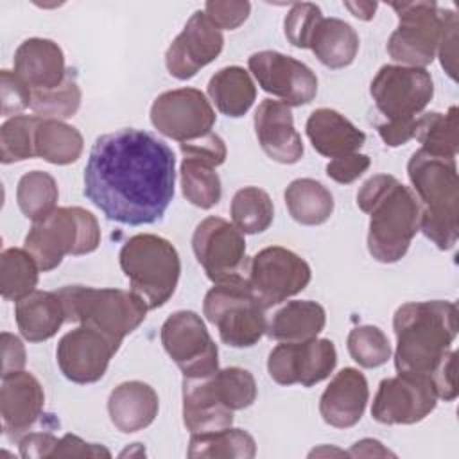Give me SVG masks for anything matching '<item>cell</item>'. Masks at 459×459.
Wrapping results in <instances>:
<instances>
[{
	"label": "cell",
	"mask_w": 459,
	"mask_h": 459,
	"mask_svg": "<svg viewBox=\"0 0 459 459\" xmlns=\"http://www.w3.org/2000/svg\"><path fill=\"white\" fill-rule=\"evenodd\" d=\"M174 183L172 149L147 131L124 127L91 145L82 192L109 221L142 226L165 215Z\"/></svg>",
	"instance_id": "6da1fadb"
},
{
	"label": "cell",
	"mask_w": 459,
	"mask_h": 459,
	"mask_svg": "<svg viewBox=\"0 0 459 459\" xmlns=\"http://www.w3.org/2000/svg\"><path fill=\"white\" fill-rule=\"evenodd\" d=\"M394 366L402 375L430 378L452 350L457 335V307L452 301H411L393 317Z\"/></svg>",
	"instance_id": "7a4b0ae2"
},
{
	"label": "cell",
	"mask_w": 459,
	"mask_h": 459,
	"mask_svg": "<svg viewBox=\"0 0 459 459\" xmlns=\"http://www.w3.org/2000/svg\"><path fill=\"white\" fill-rule=\"evenodd\" d=\"M357 204L369 215V255L382 264L402 260L420 231L421 208L412 190L391 174H377L360 186Z\"/></svg>",
	"instance_id": "3957f363"
},
{
	"label": "cell",
	"mask_w": 459,
	"mask_h": 459,
	"mask_svg": "<svg viewBox=\"0 0 459 459\" xmlns=\"http://www.w3.org/2000/svg\"><path fill=\"white\" fill-rule=\"evenodd\" d=\"M407 174L421 208L420 230L439 249H452L459 237V181L455 160L418 149L409 158Z\"/></svg>",
	"instance_id": "277c9868"
},
{
	"label": "cell",
	"mask_w": 459,
	"mask_h": 459,
	"mask_svg": "<svg viewBox=\"0 0 459 459\" xmlns=\"http://www.w3.org/2000/svg\"><path fill=\"white\" fill-rule=\"evenodd\" d=\"M66 321L84 325L102 333L117 350L126 335L145 319L147 305L133 290L66 285L57 290Z\"/></svg>",
	"instance_id": "5b68a950"
},
{
	"label": "cell",
	"mask_w": 459,
	"mask_h": 459,
	"mask_svg": "<svg viewBox=\"0 0 459 459\" xmlns=\"http://www.w3.org/2000/svg\"><path fill=\"white\" fill-rule=\"evenodd\" d=\"M131 290L149 310L163 307L176 292L181 262L176 247L163 237L138 233L126 240L118 255Z\"/></svg>",
	"instance_id": "8992f818"
},
{
	"label": "cell",
	"mask_w": 459,
	"mask_h": 459,
	"mask_svg": "<svg viewBox=\"0 0 459 459\" xmlns=\"http://www.w3.org/2000/svg\"><path fill=\"white\" fill-rule=\"evenodd\" d=\"M99 244L100 228L95 215L81 206H61L32 224L23 246L39 271H52L66 255H88Z\"/></svg>",
	"instance_id": "52a82bcc"
},
{
	"label": "cell",
	"mask_w": 459,
	"mask_h": 459,
	"mask_svg": "<svg viewBox=\"0 0 459 459\" xmlns=\"http://www.w3.org/2000/svg\"><path fill=\"white\" fill-rule=\"evenodd\" d=\"M203 312L231 348L255 346L265 333V308L255 296L247 276L215 283L204 296Z\"/></svg>",
	"instance_id": "ba28073f"
},
{
	"label": "cell",
	"mask_w": 459,
	"mask_h": 459,
	"mask_svg": "<svg viewBox=\"0 0 459 459\" xmlns=\"http://www.w3.org/2000/svg\"><path fill=\"white\" fill-rule=\"evenodd\" d=\"M398 27L387 39V54L403 66L425 68L437 54L445 9L436 2H393Z\"/></svg>",
	"instance_id": "9c48e42d"
},
{
	"label": "cell",
	"mask_w": 459,
	"mask_h": 459,
	"mask_svg": "<svg viewBox=\"0 0 459 459\" xmlns=\"http://www.w3.org/2000/svg\"><path fill=\"white\" fill-rule=\"evenodd\" d=\"M161 344L183 378L208 377L219 369V350L204 321L192 310H178L161 325Z\"/></svg>",
	"instance_id": "30bf717a"
},
{
	"label": "cell",
	"mask_w": 459,
	"mask_h": 459,
	"mask_svg": "<svg viewBox=\"0 0 459 459\" xmlns=\"http://www.w3.org/2000/svg\"><path fill=\"white\" fill-rule=\"evenodd\" d=\"M369 93L387 120L416 118L434 97V82L425 68L384 65L371 81Z\"/></svg>",
	"instance_id": "8fae6325"
},
{
	"label": "cell",
	"mask_w": 459,
	"mask_h": 459,
	"mask_svg": "<svg viewBox=\"0 0 459 459\" xmlns=\"http://www.w3.org/2000/svg\"><path fill=\"white\" fill-rule=\"evenodd\" d=\"M310 265L281 246L264 247L247 265V281L264 308L296 296L310 283Z\"/></svg>",
	"instance_id": "7c38bea8"
},
{
	"label": "cell",
	"mask_w": 459,
	"mask_h": 459,
	"mask_svg": "<svg viewBox=\"0 0 459 459\" xmlns=\"http://www.w3.org/2000/svg\"><path fill=\"white\" fill-rule=\"evenodd\" d=\"M192 249L213 283L247 273L244 233L221 217H206L195 226Z\"/></svg>",
	"instance_id": "4fadbf2b"
},
{
	"label": "cell",
	"mask_w": 459,
	"mask_h": 459,
	"mask_svg": "<svg viewBox=\"0 0 459 459\" xmlns=\"http://www.w3.org/2000/svg\"><path fill=\"white\" fill-rule=\"evenodd\" d=\"M151 122L158 133L185 143L212 133L215 111L201 90L178 88L154 99Z\"/></svg>",
	"instance_id": "5bb4252c"
},
{
	"label": "cell",
	"mask_w": 459,
	"mask_h": 459,
	"mask_svg": "<svg viewBox=\"0 0 459 459\" xmlns=\"http://www.w3.org/2000/svg\"><path fill=\"white\" fill-rule=\"evenodd\" d=\"M337 351L330 339H308L299 342H280L267 359L269 377L280 385L301 384L312 387L335 369Z\"/></svg>",
	"instance_id": "9a60e30c"
},
{
	"label": "cell",
	"mask_w": 459,
	"mask_h": 459,
	"mask_svg": "<svg viewBox=\"0 0 459 459\" xmlns=\"http://www.w3.org/2000/svg\"><path fill=\"white\" fill-rule=\"evenodd\" d=\"M437 400L430 378L398 373L378 384L371 416L384 425H412L425 420Z\"/></svg>",
	"instance_id": "2e32d148"
},
{
	"label": "cell",
	"mask_w": 459,
	"mask_h": 459,
	"mask_svg": "<svg viewBox=\"0 0 459 459\" xmlns=\"http://www.w3.org/2000/svg\"><path fill=\"white\" fill-rule=\"evenodd\" d=\"M258 86L287 106H305L316 99L317 77L301 61L276 50H260L247 59Z\"/></svg>",
	"instance_id": "e0dca14e"
},
{
	"label": "cell",
	"mask_w": 459,
	"mask_h": 459,
	"mask_svg": "<svg viewBox=\"0 0 459 459\" xmlns=\"http://www.w3.org/2000/svg\"><path fill=\"white\" fill-rule=\"evenodd\" d=\"M222 32L212 25L204 11H195L165 52L169 74L179 81L192 79L222 52Z\"/></svg>",
	"instance_id": "ac0fdd59"
},
{
	"label": "cell",
	"mask_w": 459,
	"mask_h": 459,
	"mask_svg": "<svg viewBox=\"0 0 459 459\" xmlns=\"http://www.w3.org/2000/svg\"><path fill=\"white\" fill-rule=\"evenodd\" d=\"M115 353L117 348L102 333L81 325L61 337L56 359L70 382L93 384L104 377Z\"/></svg>",
	"instance_id": "d6986e66"
},
{
	"label": "cell",
	"mask_w": 459,
	"mask_h": 459,
	"mask_svg": "<svg viewBox=\"0 0 459 459\" xmlns=\"http://www.w3.org/2000/svg\"><path fill=\"white\" fill-rule=\"evenodd\" d=\"M45 405V393L39 380L29 371L2 377L0 412L4 432L11 439L25 436L39 420Z\"/></svg>",
	"instance_id": "ffe728a7"
},
{
	"label": "cell",
	"mask_w": 459,
	"mask_h": 459,
	"mask_svg": "<svg viewBox=\"0 0 459 459\" xmlns=\"http://www.w3.org/2000/svg\"><path fill=\"white\" fill-rule=\"evenodd\" d=\"M255 133L262 151L283 165L298 163L303 156V142L294 127L290 106L265 99L255 111Z\"/></svg>",
	"instance_id": "44dd1931"
},
{
	"label": "cell",
	"mask_w": 459,
	"mask_h": 459,
	"mask_svg": "<svg viewBox=\"0 0 459 459\" xmlns=\"http://www.w3.org/2000/svg\"><path fill=\"white\" fill-rule=\"evenodd\" d=\"M368 398L369 389L366 377L355 368H342L321 394V418L335 429H350L360 421Z\"/></svg>",
	"instance_id": "7402d4cb"
},
{
	"label": "cell",
	"mask_w": 459,
	"mask_h": 459,
	"mask_svg": "<svg viewBox=\"0 0 459 459\" xmlns=\"http://www.w3.org/2000/svg\"><path fill=\"white\" fill-rule=\"evenodd\" d=\"M14 74L30 91L57 88L68 75L65 54L52 39L29 38L14 52Z\"/></svg>",
	"instance_id": "603a6c76"
},
{
	"label": "cell",
	"mask_w": 459,
	"mask_h": 459,
	"mask_svg": "<svg viewBox=\"0 0 459 459\" xmlns=\"http://www.w3.org/2000/svg\"><path fill=\"white\" fill-rule=\"evenodd\" d=\"M212 375L183 378V423L190 434L221 430L233 425V411L221 402Z\"/></svg>",
	"instance_id": "cb8c5ba5"
},
{
	"label": "cell",
	"mask_w": 459,
	"mask_h": 459,
	"mask_svg": "<svg viewBox=\"0 0 459 459\" xmlns=\"http://www.w3.org/2000/svg\"><path fill=\"white\" fill-rule=\"evenodd\" d=\"M160 400L156 391L140 380L117 385L108 398V414L117 430L133 434L147 429L158 416Z\"/></svg>",
	"instance_id": "d4e9b609"
},
{
	"label": "cell",
	"mask_w": 459,
	"mask_h": 459,
	"mask_svg": "<svg viewBox=\"0 0 459 459\" xmlns=\"http://www.w3.org/2000/svg\"><path fill=\"white\" fill-rule=\"evenodd\" d=\"M305 131L316 152L332 160L357 152L366 142V134L357 126L330 108L314 109L307 118Z\"/></svg>",
	"instance_id": "484cf974"
},
{
	"label": "cell",
	"mask_w": 459,
	"mask_h": 459,
	"mask_svg": "<svg viewBox=\"0 0 459 459\" xmlns=\"http://www.w3.org/2000/svg\"><path fill=\"white\" fill-rule=\"evenodd\" d=\"M14 317L20 333L29 342H41L57 333L66 321L65 308L57 292L32 290L16 301Z\"/></svg>",
	"instance_id": "4316f807"
},
{
	"label": "cell",
	"mask_w": 459,
	"mask_h": 459,
	"mask_svg": "<svg viewBox=\"0 0 459 459\" xmlns=\"http://www.w3.org/2000/svg\"><path fill=\"white\" fill-rule=\"evenodd\" d=\"M326 325L325 308L312 299L287 301L267 323L265 333L280 342H299L317 337Z\"/></svg>",
	"instance_id": "83f0119b"
},
{
	"label": "cell",
	"mask_w": 459,
	"mask_h": 459,
	"mask_svg": "<svg viewBox=\"0 0 459 459\" xmlns=\"http://www.w3.org/2000/svg\"><path fill=\"white\" fill-rule=\"evenodd\" d=\"M359 43V34L350 23L339 18H323L312 36L310 50L321 65L339 70L353 63Z\"/></svg>",
	"instance_id": "f1b7e54d"
},
{
	"label": "cell",
	"mask_w": 459,
	"mask_h": 459,
	"mask_svg": "<svg viewBox=\"0 0 459 459\" xmlns=\"http://www.w3.org/2000/svg\"><path fill=\"white\" fill-rule=\"evenodd\" d=\"M208 95L215 108L231 118L249 111L256 99V86L242 66H224L208 81Z\"/></svg>",
	"instance_id": "f546056e"
},
{
	"label": "cell",
	"mask_w": 459,
	"mask_h": 459,
	"mask_svg": "<svg viewBox=\"0 0 459 459\" xmlns=\"http://www.w3.org/2000/svg\"><path fill=\"white\" fill-rule=\"evenodd\" d=\"M283 197L290 217L303 226H319L333 213V195L312 178L290 181Z\"/></svg>",
	"instance_id": "4dcf8cb0"
},
{
	"label": "cell",
	"mask_w": 459,
	"mask_h": 459,
	"mask_svg": "<svg viewBox=\"0 0 459 459\" xmlns=\"http://www.w3.org/2000/svg\"><path fill=\"white\" fill-rule=\"evenodd\" d=\"M36 156L52 165H70L77 161L84 149L82 134L63 120L39 118L34 136Z\"/></svg>",
	"instance_id": "1f68e13d"
},
{
	"label": "cell",
	"mask_w": 459,
	"mask_h": 459,
	"mask_svg": "<svg viewBox=\"0 0 459 459\" xmlns=\"http://www.w3.org/2000/svg\"><path fill=\"white\" fill-rule=\"evenodd\" d=\"M186 455L192 459H251L256 455V443L249 432L242 429L226 427L221 430L190 434Z\"/></svg>",
	"instance_id": "d6a6232c"
},
{
	"label": "cell",
	"mask_w": 459,
	"mask_h": 459,
	"mask_svg": "<svg viewBox=\"0 0 459 459\" xmlns=\"http://www.w3.org/2000/svg\"><path fill=\"white\" fill-rule=\"evenodd\" d=\"M459 115L452 106L446 113H423L416 118L414 138L421 143V149L429 154L455 160L459 145Z\"/></svg>",
	"instance_id": "836d02e7"
},
{
	"label": "cell",
	"mask_w": 459,
	"mask_h": 459,
	"mask_svg": "<svg viewBox=\"0 0 459 459\" xmlns=\"http://www.w3.org/2000/svg\"><path fill=\"white\" fill-rule=\"evenodd\" d=\"M39 267L23 247H9L0 255V294L7 301H18L36 290Z\"/></svg>",
	"instance_id": "e575fe53"
},
{
	"label": "cell",
	"mask_w": 459,
	"mask_h": 459,
	"mask_svg": "<svg viewBox=\"0 0 459 459\" xmlns=\"http://www.w3.org/2000/svg\"><path fill=\"white\" fill-rule=\"evenodd\" d=\"M59 188L56 179L45 170H30L23 174L16 186V201L22 213L38 222L56 210Z\"/></svg>",
	"instance_id": "d590c367"
},
{
	"label": "cell",
	"mask_w": 459,
	"mask_h": 459,
	"mask_svg": "<svg viewBox=\"0 0 459 459\" xmlns=\"http://www.w3.org/2000/svg\"><path fill=\"white\" fill-rule=\"evenodd\" d=\"M237 230L247 235L265 231L274 219V206L269 194L258 186H244L235 192L230 208Z\"/></svg>",
	"instance_id": "8d00e7d4"
},
{
	"label": "cell",
	"mask_w": 459,
	"mask_h": 459,
	"mask_svg": "<svg viewBox=\"0 0 459 459\" xmlns=\"http://www.w3.org/2000/svg\"><path fill=\"white\" fill-rule=\"evenodd\" d=\"M179 178L183 195L194 206L201 210H210L221 201V178L215 172V167H212L210 163L195 158H183Z\"/></svg>",
	"instance_id": "74e56055"
},
{
	"label": "cell",
	"mask_w": 459,
	"mask_h": 459,
	"mask_svg": "<svg viewBox=\"0 0 459 459\" xmlns=\"http://www.w3.org/2000/svg\"><path fill=\"white\" fill-rule=\"evenodd\" d=\"M39 117L16 115L7 118L0 127V160L2 163H16L36 156L34 136Z\"/></svg>",
	"instance_id": "f35d334b"
},
{
	"label": "cell",
	"mask_w": 459,
	"mask_h": 459,
	"mask_svg": "<svg viewBox=\"0 0 459 459\" xmlns=\"http://www.w3.org/2000/svg\"><path fill=\"white\" fill-rule=\"evenodd\" d=\"M81 106V88L77 81L68 74L63 84L52 90L32 91L30 109L39 118L65 120L77 113Z\"/></svg>",
	"instance_id": "ab89813d"
},
{
	"label": "cell",
	"mask_w": 459,
	"mask_h": 459,
	"mask_svg": "<svg viewBox=\"0 0 459 459\" xmlns=\"http://www.w3.org/2000/svg\"><path fill=\"white\" fill-rule=\"evenodd\" d=\"M212 380L221 402L233 412L251 407L256 400L255 377L244 368L231 366L217 369L212 375Z\"/></svg>",
	"instance_id": "60d3db41"
},
{
	"label": "cell",
	"mask_w": 459,
	"mask_h": 459,
	"mask_svg": "<svg viewBox=\"0 0 459 459\" xmlns=\"http://www.w3.org/2000/svg\"><path fill=\"white\" fill-rule=\"evenodd\" d=\"M351 359L362 368H378L391 359V344L385 333L373 325L355 326L346 339Z\"/></svg>",
	"instance_id": "b9f144b4"
},
{
	"label": "cell",
	"mask_w": 459,
	"mask_h": 459,
	"mask_svg": "<svg viewBox=\"0 0 459 459\" xmlns=\"http://www.w3.org/2000/svg\"><path fill=\"white\" fill-rule=\"evenodd\" d=\"M321 20H323L321 9L316 4H310V2L292 4L283 20L285 38L296 48H310L312 36Z\"/></svg>",
	"instance_id": "7bdbcfd3"
},
{
	"label": "cell",
	"mask_w": 459,
	"mask_h": 459,
	"mask_svg": "<svg viewBox=\"0 0 459 459\" xmlns=\"http://www.w3.org/2000/svg\"><path fill=\"white\" fill-rule=\"evenodd\" d=\"M30 88L9 70L0 74V100H2V117H16L25 108H30Z\"/></svg>",
	"instance_id": "ee69618b"
},
{
	"label": "cell",
	"mask_w": 459,
	"mask_h": 459,
	"mask_svg": "<svg viewBox=\"0 0 459 459\" xmlns=\"http://www.w3.org/2000/svg\"><path fill=\"white\" fill-rule=\"evenodd\" d=\"M251 13L249 2L210 0L204 4V14L219 30H233L240 27Z\"/></svg>",
	"instance_id": "f6af8a7d"
},
{
	"label": "cell",
	"mask_w": 459,
	"mask_h": 459,
	"mask_svg": "<svg viewBox=\"0 0 459 459\" xmlns=\"http://www.w3.org/2000/svg\"><path fill=\"white\" fill-rule=\"evenodd\" d=\"M179 147L185 158H195L210 163L212 167H219L226 161V143L213 131L197 140L179 143Z\"/></svg>",
	"instance_id": "bcb514c9"
},
{
	"label": "cell",
	"mask_w": 459,
	"mask_h": 459,
	"mask_svg": "<svg viewBox=\"0 0 459 459\" xmlns=\"http://www.w3.org/2000/svg\"><path fill=\"white\" fill-rule=\"evenodd\" d=\"M437 56L441 59V66L448 74L450 79L455 81L457 72V14L450 9H445L443 29L437 45Z\"/></svg>",
	"instance_id": "7dc6e473"
},
{
	"label": "cell",
	"mask_w": 459,
	"mask_h": 459,
	"mask_svg": "<svg viewBox=\"0 0 459 459\" xmlns=\"http://www.w3.org/2000/svg\"><path fill=\"white\" fill-rule=\"evenodd\" d=\"M371 165L369 156L351 152L339 158H333L326 165V176L341 185H350L359 179Z\"/></svg>",
	"instance_id": "c3c4849f"
},
{
	"label": "cell",
	"mask_w": 459,
	"mask_h": 459,
	"mask_svg": "<svg viewBox=\"0 0 459 459\" xmlns=\"http://www.w3.org/2000/svg\"><path fill=\"white\" fill-rule=\"evenodd\" d=\"M52 457H111V452L97 443H86L75 434L59 437Z\"/></svg>",
	"instance_id": "681fc988"
},
{
	"label": "cell",
	"mask_w": 459,
	"mask_h": 459,
	"mask_svg": "<svg viewBox=\"0 0 459 459\" xmlns=\"http://www.w3.org/2000/svg\"><path fill=\"white\" fill-rule=\"evenodd\" d=\"M432 385L436 389L437 398L445 402H452L457 396V382H455V351L450 350L443 362L430 377Z\"/></svg>",
	"instance_id": "f907efd6"
},
{
	"label": "cell",
	"mask_w": 459,
	"mask_h": 459,
	"mask_svg": "<svg viewBox=\"0 0 459 459\" xmlns=\"http://www.w3.org/2000/svg\"><path fill=\"white\" fill-rule=\"evenodd\" d=\"M0 342H2V377H9L13 373L22 371L25 368L23 342L9 332H2Z\"/></svg>",
	"instance_id": "816d5d0a"
},
{
	"label": "cell",
	"mask_w": 459,
	"mask_h": 459,
	"mask_svg": "<svg viewBox=\"0 0 459 459\" xmlns=\"http://www.w3.org/2000/svg\"><path fill=\"white\" fill-rule=\"evenodd\" d=\"M59 437L50 432H29L20 439L22 457H52Z\"/></svg>",
	"instance_id": "f5cc1de1"
},
{
	"label": "cell",
	"mask_w": 459,
	"mask_h": 459,
	"mask_svg": "<svg viewBox=\"0 0 459 459\" xmlns=\"http://www.w3.org/2000/svg\"><path fill=\"white\" fill-rule=\"evenodd\" d=\"M418 118V117H416ZM416 118L405 120H387L378 126V134L389 147H398L414 138L416 133Z\"/></svg>",
	"instance_id": "db71d44e"
},
{
	"label": "cell",
	"mask_w": 459,
	"mask_h": 459,
	"mask_svg": "<svg viewBox=\"0 0 459 459\" xmlns=\"http://www.w3.org/2000/svg\"><path fill=\"white\" fill-rule=\"evenodd\" d=\"M348 455H351V457H387V455L394 457V454L389 448H385L380 441L371 439V437L357 441L350 448Z\"/></svg>",
	"instance_id": "11a10c76"
},
{
	"label": "cell",
	"mask_w": 459,
	"mask_h": 459,
	"mask_svg": "<svg viewBox=\"0 0 459 459\" xmlns=\"http://www.w3.org/2000/svg\"><path fill=\"white\" fill-rule=\"evenodd\" d=\"M344 7L359 20H371L375 16L377 11V4L375 2H344Z\"/></svg>",
	"instance_id": "9f6ffc18"
},
{
	"label": "cell",
	"mask_w": 459,
	"mask_h": 459,
	"mask_svg": "<svg viewBox=\"0 0 459 459\" xmlns=\"http://www.w3.org/2000/svg\"><path fill=\"white\" fill-rule=\"evenodd\" d=\"M332 454H335V455H348V452H342V450H337V448H328V446L314 448L308 455L312 457V455H332Z\"/></svg>",
	"instance_id": "6f0895ef"
},
{
	"label": "cell",
	"mask_w": 459,
	"mask_h": 459,
	"mask_svg": "<svg viewBox=\"0 0 459 459\" xmlns=\"http://www.w3.org/2000/svg\"><path fill=\"white\" fill-rule=\"evenodd\" d=\"M124 455H145V448H143L140 443H133L131 448H126V450L120 454V457H124Z\"/></svg>",
	"instance_id": "680465c9"
}]
</instances>
